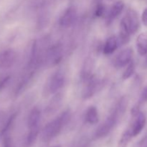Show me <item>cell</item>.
<instances>
[{
	"instance_id": "obj_21",
	"label": "cell",
	"mask_w": 147,
	"mask_h": 147,
	"mask_svg": "<svg viewBox=\"0 0 147 147\" xmlns=\"http://www.w3.org/2000/svg\"><path fill=\"white\" fill-rule=\"evenodd\" d=\"M135 72V63L133 60L130 62V63L128 64L127 67H126V70H124L123 73V76H122V78L123 80H127L129 78L131 77L134 75Z\"/></svg>"
},
{
	"instance_id": "obj_20",
	"label": "cell",
	"mask_w": 147,
	"mask_h": 147,
	"mask_svg": "<svg viewBox=\"0 0 147 147\" xmlns=\"http://www.w3.org/2000/svg\"><path fill=\"white\" fill-rule=\"evenodd\" d=\"M60 101H61V97L59 94L56 96L55 97L53 98L52 101L50 102V105L47 107L48 113H52V112H54L56 110H57V109H58L60 105Z\"/></svg>"
},
{
	"instance_id": "obj_5",
	"label": "cell",
	"mask_w": 147,
	"mask_h": 147,
	"mask_svg": "<svg viewBox=\"0 0 147 147\" xmlns=\"http://www.w3.org/2000/svg\"><path fill=\"white\" fill-rule=\"evenodd\" d=\"M77 17V11L74 7H69L60 16L59 24L61 27L67 28L71 27Z\"/></svg>"
},
{
	"instance_id": "obj_8",
	"label": "cell",
	"mask_w": 147,
	"mask_h": 147,
	"mask_svg": "<svg viewBox=\"0 0 147 147\" xmlns=\"http://www.w3.org/2000/svg\"><path fill=\"white\" fill-rule=\"evenodd\" d=\"M17 54L13 50H7L0 53V68H8L15 62Z\"/></svg>"
},
{
	"instance_id": "obj_4",
	"label": "cell",
	"mask_w": 147,
	"mask_h": 147,
	"mask_svg": "<svg viewBox=\"0 0 147 147\" xmlns=\"http://www.w3.org/2000/svg\"><path fill=\"white\" fill-rule=\"evenodd\" d=\"M65 76L62 72L57 71L55 73L50 80H48L46 86V91L48 92L49 94H53L63 88L65 83Z\"/></svg>"
},
{
	"instance_id": "obj_12",
	"label": "cell",
	"mask_w": 147,
	"mask_h": 147,
	"mask_svg": "<svg viewBox=\"0 0 147 147\" xmlns=\"http://www.w3.org/2000/svg\"><path fill=\"white\" fill-rule=\"evenodd\" d=\"M136 49L141 56L147 55V32H142L136 39Z\"/></svg>"
},
{
	"instance_id": "obj_13",
	"label": "cell",
	"mask_w": 147,
	"mask_h": 147,
	"mask_svg": "<svg viewBox=\"0 0 147 147\" xmlns=\"http://www.w3.org/2000/svg\"><path fill=\"white\" fill-rule=\"evenodd\" d=\"M40 118H41V112L40 109L37 107L33 108L29 114L28 120H27L29 129L34 126H38L40 124Z\"/></svg>"
},
{
	"instance_id": "obj_26",
	"label": "cell",
	"mask_w": 147,
	"mask_h": 147,
	"mask_svg": "<svg viewBox=\"0 0 147 147\" xmlns=\"http://www.w3.org/2000/svg\"><path fill=\"white\" fill-rule=\"evenodd\" d=\"M9 78H10L9 76H7V77H4V78H2L1 80H0V90L5 87V86L7 85V82L9 80Z\"/></svg>"
},
{
	"instance_id": "obj_28",
	"label": "cell",
	"mask_w": 147,
	"mask_h": 147,
	"mask_svg": "<svg viewBox=\"0 0 147 147\" xmlns=\"http://www.w3.org/2000/svg\"><path fill=\"white\" fill-rule=\"evenodd\" d=\"M54 147H61L60 146H54Z\"/></svg>"
},
{
	"instance_id": "obj_10",
	"label": "cell",
	"mask_w": 147,
	"mask_h": 147,
	"mask_svg": "<svg viewBox=\"0 0 147 147\" xmlns=\"http://www.w3.org/2000/svg\"><path fill=\"white\" fill-rule=\"evenodd\" d=\"M124 2L121 0L116 1L111 7L110 8L109 13L106 15V22L108 24H110L119 14H121L122 11L124 8Z\"/></svg>"
},
{
	"instance_id": "obj_25",
	"label": "cell",
	"mask_w": 147,
	"mask_h": 147,
	"mask_svg": "<svg viewBox=\"0 0 147 147\" xmlns=\"http://www.w3.org/2000/svg\"><path fill=\"white\" fill-rule=\"evenodd\" d=\"M140 103H147V86L144 89L141 95Z\"/></svg>"
},
{
	"instance_id": "obj_11",
	"label": "cell",
	"mask_w": 147,
	"mask_h": 147,
	"mask_svg": "<svg viewBox=\"0 0 147 147\" xmlns=\"http://www.w3.org/2000/svg\"><path fill=\"white\" fill-rule=\"evenodd\" d=\"M130 30H129L128 24L126 23V20L123 17L121 20L120 24V32H119V37L118 39V41L119 43L121 45H125L126 43L129 42V40H130V35H131Z\"/></svg>"
},
{
	"instance_id": "obj_22",
	"label": "cell",
	"mask_w": 147,
	"mask_h": 147,
	"mask_svg": "<svg viewBox=\"0 0 147 147\" xmlns=\"http://www.w3.org/2000/svg\"><path fill=\"white\" fill-rule=\"evenodd\" d=\"M16 116H17V114H16V113H14V114H12L9 118L8 121H7V123H6V124L4 125V128H3L2 130H1V135H4L5 134H7V132L9 131V130L10 129V128H11V126H12L13 122H14V119H15Z\"/></svg>"
},
{
	"instance_id": "obj_29",
	"label": "cell",
	"mask_w": 147,
	"mask_h": 147,
	"mask_svg": "<svg viewBox=\"0 0 147 147\" xmlns=\"http://www.w3.org/2000/svg\"><path fill=\"white\" fill-rule=\"evenodd\" d=\"M146 63H147V58H146Z\"/></svg>"
},
{
	"instance_id": "obj_3",
	"label": "cell",
	"mask_w": 147,
	"mask_h": 147,
	"mask_svg": "<svg viewBox=\"0 0 147 147\" xmlns=\"http://www.w3.org/2000/svg\"><path fill=\"white\" fill-rule=\"evenodd\" d=\"M134 117L131 127L129 129L133 137L138 136L144 129L146 124V117L143 112H141L137 107H134L132 110Z\"/></svg>"
},
{
	"instance_id": "obj_14",
	"label": "cell",
	"mask_w": 147,
	"mask_h": 147,
	"mask_svg": "<svg viewBox=\"0 0 147 147\" xmlns=\"http://www.w3.org/2000/svg\"><path fill=\"white\" fill-rule=\"evenodd\" d=\"M119 41L115 36H111L109 37L106 40L103 47V53L105 55H110L114 53L115 50L117 49Z\"/></svg>"
},
{
	"instance_id": "obj_27",
	"label": "cell",
	"mask_w": 147,
	"mask_h": 147,
	"mask_svg": "<svg viewBox=\"0 0 147 147\" xmlns=\"http://www.w3.org/2000/svg\"><path fill=\"white\" fill-rule=\"evenodd\" d=\"M142 22H143L144 25L147 27V8L145 9L144 10L143 13H142Z\"/></svg>"
},
{
	"instance_id": "obj_19",
	"label": "cell",
	"mask_w": 147,
	"mask_h": 147,
	"mask_svg": "<svg viewBox=\"0 0 147 147\" xmlns=\"http://www.w3.org/2000/svg\"><path fill=\"white\" fill-rule=\"evenodd\" d=\"M132 137L133 136H132L131 133L129 129L125 131L122 134L121 139H119V143H118V147H128Z\"/></svg>"
},
{
	"instance_id": "obj_18",
	"label": "cell",
	"mask_w": 147,
	"mask_h": 147,
	"mask_svg": "<svg viewBox=\"0 0 147 147\" xmlns=\"http://www.w3.org/2000/svg\"><path fill=\"white\" fill-rule=\"evenodd\" d=\"M93 69V62L91 59H87L85 62L83 70H82V78L83 80H86L92 76V72Z\"/></svg>"
},
{
	"instance_id": "obj_17",
	"label": "cell",
	"mask_w": 147,
	"mask_h": 147,
	"mask_svg": "<svg viewBox=\"0 0 147 147\" xmlns=\"http://www.w3.org/2000/svg\"><path fill=\"white\" fill-rule=\"evenodd\" d=\"M30 131L26 139L25 144L27 147H32L34 144L39 134V126L30 128Z\"/></svg>"
},
{
	"instance_id": "obj_23",
	"label": "cell",
	"mask_w": 147,
	"mask_h": 147,
	"mask_svg": "<svg viewBox=\"0 0 147 147\" xmlns=\"http://www.w3.org/2000/svg\"><path fill=\"white\" fill-rule=\"evenodd\" d=\"M106 7L103 4H98L96 6V10H95V16L96 17H103L104 16H106Z\"/></svg>"
},
{
	"instance_id": "obj_1",
	"label": "cell",
	"mask_w": 147,
	"mask_h": 147,
	"mask_svg": "<svg viewBox=\"0 0 147 147\" xmlns=\"http://www.w3.org/2000/svg\"><path fill=\"white\" fill-rule=\"evenodd\" d=\"M127 105L128 100L126 98H122L117 103L113 111L105 120V121L98 128L95 134L96 138L101 139L107 136L111 131L112 129L117 123L119 117H121L126 111Z\"/></svg>"
},
{
	"instance_id": "obj_15",
	"label": "cell",
	"mask_w": 147,
	"mask_h": 147,
	"mask_svg": "<svg viewBox=\"0 0 147 147\" xmlns=\"http://www.w3.org/2000/svg\"><path fill=\"white\" fill-rule=\"evenodd\" d=\"M99 119L98 111L96 106H91L88 109L86 113V120L90 124H96Z\"/></svg>"
},
{
	"instance_id": "obj_16",
	"label": "cell",
	"mask_w": 147,
	"mask_h": 147,
	"mask_svg": "<svg viewBox=\"0 0 147 147\" xmlns=\"http://www.w3.org/2000/svg\"><path fill=\"white\" fill-rule=\"evenodd\" d=\"M49 61L53 65H56L60 63L62 59L61 49L60 46H55L50 49L48 53Z\"/></svg>"
},
{
	"instance_id": "obj_2",
	"label": "cell",
	"mask_w": 147,
	"mask_h": 147,
	"mask_svg": "<svg viewBox=\"0 0 147 147\" xmlns=\"http://www.w3.org/2000/svg\"><path fill=\"white\" fill-rule=\"evenodd\" d=\"M70 119V113L69 111H65L61 115L49 122L43 129L42 132V138L44 142H50L60 133L65 125Z\"/></svg>"
},
{
	"instance_id": "obj_9",
	"label": "cell",
	"mask_w": 147,
	"mask_h": 147,
	"mask_svg": "<svg viewBox=\"0 0 147 147\" xmlns=\"http://www.w3.org/2000/svg\"><path fill=\"white\" fill-rule=\"evenodd\" d=\"M133 50L131 48H126L121 51L116 56L114 60L115 66L117 67H122L129 64L132 60Z\"/></svg>"
},
{
	"instance_id": "obj_6",
	"label": "cell",
	"mask_w": 147,
	"mask_h": 147,
	"mask_svg": "<svg viewBox=\"0 0 147 147\" xmlns=\"http://www.w3.org/2000/svg\"><path fill=\"white\" fill-rule=\"evenodd\" d=\"M124 18L127 23L131 34H134L138 32L140 27V21H139L138 13L134 9L129 8L127 10Z\"/></svg>"
},
{
	"instance_id": "obj_7",
	"label": "cell",
	"mask_w": 147,
	"mask_h": 147,
	"mask_svg": "<svg viewBox=\"0 0 147 147\" xmlns=\"http://www.w3.org/2000/svg\"><path fill=\"white\" fill-rule=\"evenodd\" d=\"M86 82V86L83 90V98L84 99H88L93 97V95L98 90L100 82L97 78L93 76L88 79Z\"/></svg>"
},
{
	"instance_id": "obj_24",
	"label": "cell",
	"mask_w": 147,
	"mask_h": 147,
	"mask_svg": "<svg viewBox=\"0 0 147 147\" xmlns=\"http://www.w3.org/2000/svg\"><path fill=\"white\" fill-rule=\"evenodd\" d=\"M136 147H147V134L136 144Z\"/></svg>"
}]
</instances>
